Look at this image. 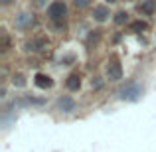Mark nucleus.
Returning <instances> with one entry per match:
<instances>
[{
    "mask_svg": "<svg viewBox=\"0 0 156 152\" xmlns=\"http://www.w3.org/2000/svg\"><path fill=\"white\" fill-rule=\"evenodd\" d=\"M44 40L42 38H38V40H32V42H28L26 44V50H34V51H38V50H42V46H44Z\"/></svg>",
    "mask_w": 156,
    "mask_h": 152,
    "instance_id": "nucleus-7",
    "label": "nucleus"
},
{
    "mask_svg": "<svg viewBox=\"0 0 156 152\" xmlns=\"http://www.w3.org/2000/svg\"><path fill=\"white\" fill-rule=\"evenodd\" d=\"M65 12H67V8H65L63 2H51L48 6V16H50V20H53V22H59L65 16Z\"/></svg>",
    "mask_w": 156,
    "mask_h": 152,
    "instance_id": "nucleus-1",
    "label": "nucleus"
},
{
    "mask_svg": "<svg viewBox=\"0 0 156 152\" xmlns=\"http://www.w3.org/2000/svg\"><path fill=\"white\" fill-rule=\"evenodd\" d=\"M119 95H121L122 99L134 101V99H138V95H142V91H140V87H138L136 83H129L126 87H122L121 91H119Z\"/></svg>",
    "mask_w": 156,
    "mask_h": 152,
    "instance_id": "nucleus-2",
    "label": "nucleus"
},
{
    "mask_svg": "<svg viewBox=\"0 0 156 152\" xmlns=\"http://www.w3.org/2000/svg\"><path fill=\"white\" fill-rule=\"evenodd\" d=\"M65 85H67L69 91H77V89L81 87V79H79V75H77V73L69 75V77H67V81H65Z\"/></svg>",
    "mask_w": 156,
    "mask_h": 152,
    "instance_id": "nucleus-6",
    "label": "nucleus"
},
{
    "mask_svg": "<svg viewBox=\"0 0 156 152\" xmlns=\"http://www.w3.org/2000/svg\"><path fill=\"white\" fill-rule=\"evenodd\" d=\"M14 85H20V87H22V85H24V77L22 75H16L14 77Z\"/></svg>",
    "mask_w": 156,
    "mask_h": 152,
    "instance_id": "nucleus-13",
    "label": "nucleus"
},
{
    "mask_svg": "<svg viewBox=\"0 0 156 152\" xmlns=\"http://www.w3.org/2000/svg\"><path fill=\"white\" fill-rule=\"evenodd\" d=\"M144 28H146V22H142V20H136V22L130 24V30L133 32H140V30H144Z\"/></svg>",
    "mask_w": 156,
    "mask_h": 152,
    "instance_id": "nucleus-9",
    "label": "nucleus"
},
{
    "mask_svg": "<svg viewBox=\"0 0 156 152\" xmlns=\"http://www.w3.org/2000/svg\"><path fill=\"white\" fill-rule=\"evenodd\" d=\"M138 10H140V12H152L154 10V4L152 2H144V4L138 6Z\"/></svg>",
    "mask_w": 156,
    "mask_h": 152,
    "instance_id": "nucleus-11",
    "label": "nucleus"
},
{
    "mask_svg": "<svg viewBox=\"0 0 156 152\" xmlns=\"http://www.w3.org/2000/svg\"><path fill=\"white\" fill-rule=\"evenodd\" d=\"M34 83L38 85V87H42V89H48V87H51V77L44 75V73H38L36 79H34Z\"/></svg>",
    "mask_w": 156,
    "mask_h": 152,
    "instance_id": "nucleus-5",
    "label": "nucleus"
},
{
    "mask_svg": "<svg viewBox=\"0 0 156 152\" xmlns=\"http://www.w3.org/2000/svg\"><path fill=\"white\" fill-rule=\"evenodd\" d=\"M126 16H129L126 12H117V16H115V22H117V24H125V22H126Z\"/></svg>",
    "mask_w": 156,
    "mask_h": 152,
    "instance_id": "nucleus-10",
    "label": "nucleus"
},
{
    "mask_svg": "<svg viewBox=\"0 0 156 152\" xmlns=\"http://www.w3.org/2000/svg\"><path fill=\"white\" fill-rule=\"evenodd\" d=\"M59 105H61V109H63V111H71V109H73V101H71V97H63V99L59 101Z\"/></svg>",
    "mask_w": 156,
    "mask_h": 152,
    "instance_id": "nucleus-8",
    "label": "nucleus"
},
{
    "mask_svg": "<svg viewBox=\"0 0 156 152\" xmlns=\"http://www.w3.org/2000/svg\"><path fill=\"white\" fill-rule=\"evenodd\" d=\"M8 48H10V40L6 34H2V51H8Z\"/></svg>",
    "mask_w": 156,
    "mask_h": 152,
    "instance_id": "nucleus-12",
    "label": "nucleus"
},
{
    "mask_svg": "<svg viewBox=\"0 0 156 152\" xmlns=\"http://www.w3.org/2000/svg\"><path fill=\"white\" fill-rule=\"evenodd\" d=\"M107 73H109V77H111L113 81L121 79V77H122V67H121V63H119V61H111V65H109V69H107Z\"/></svg>",
    "mask_w": 156,
    "mask_h": 152,
    "instance_id": "nucleus-3",
    "label": "nucleus"
},
{
    "mask_svg": "<svg viewBox=\"0 0 156 152\" xmlns=\"http://www.w3.org/2000/svg\"><path fill=\"white\" fill-rule=\"evenodd\" d=\"M107 16H109V8L103 6V4H99V6H95V10H93V18L99 20V22H105Z\"/></svg>",
    "mask_w": 156,
    "mask_h": 152,
    "instance_id": "nucleus-4",
    "label": "nucleus"
}]
</instances>
